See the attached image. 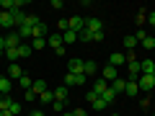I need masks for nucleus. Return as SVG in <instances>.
<instances>
[{
	"instance_id": "obj_1",
	"label": "nucleus",
	"mask_w": 155,
	"mask_h": 116,
	"mask_svg": "<svg viewBox=\"0 0 155 116\" xmlns=\"http://www.w3.org/2000/svg\"><path fill=\"white\" fill-rule=\"evenodd\" d=\"M47 44H49L52 47V49H54L57 52V57H62V54H65V41H62V34H49V36H47Z\"/></svg>"
},
{
	"instance_id": "obj_2",
	"label": "nucleus",
	"mask_w": 155,
	"mask_h": 116,
	"mask_svg": "<svg viewBox=\"0 0 155 116\" xmlns=\"http://www.w3.org/2000/svg\"><path fill=\"white\" fill-rule=\"evenodd\" d=\"M137 77H140V62H137V60H129V62H127V77H124V80L137 83Z\"/></svg>"
},
{
	"instance_id": "obj_3",
	"label": "nucleus",
	"mask_w": 155,
	"mask_h": 116,
	"mask_svg": "<svg viewBox=\"0 0 155 116\" xmlns=\"http://www.w3.org/2000/svg\"><path fill=\"white\" fill-rule=\"evenodd\" d=\"M101 77H104L106 83H114L116 77H119V67H114V65H106V67H101Z\"/></svg>"
},
{
	"instance_id": "obj_4",
	"label": "nucleus",
	"mask_w": 155,
	"mask_h": 116,
	"mask_svg": "<svg viewBox=\"0 0 155 116\" xmlns=\"http://www.w3.org/2000/svg\"><path fill=\"white\" fill-rule=\"evenodd\" d=\"M75 85H85V75H83V72H80V75L67 72V75H65V88H75Z\"/></svg>"
},
{
	"instance_id": "obj_5",
	"label": "nucleus",
	"mask_w": 155,
	"mask_h": 116,
	"mask_svg": "<svg viewBox=\"0 0 155 116\" xmlns=\"http://www.w3.org/2000/svg\"><path fill=\"white\" fill-rule=\"evenodd\" d=\"M21 44H23V39L18 36V31H11V34H5V49H18Z\"/></svg>"
},
{
	"instance_id": "obj_6",
	"label": "nucleus",
	"mask_w": 155,
	"mask_h": 116,
	"mask_svg": "<svg viewBox=\"0 0 155 116\" xmlns=\"http://www.w3.org/2000/svg\"><path fill=\"white\" fill-rule=\"evenodd\" d=\"M67 28H70V31H75V34H80V31L85 28V18H80V16L67 18Z\"/></svg>"
},
{
	"instance_id": "obj_7",
	"label": "nucleus",
	"mask_w": 155,
	"mask_h": 116,
	"mask_svg": "<svg viewBox=\"0 0 155 116\" xmlns=\"http://www.w3.org/2000/svg\"><path fill=\"white\" fill-rule=\"evenodd\" d=\"M85 67V60H78V57H72V60H67V72H72V75H80Z\"/></svg>"
},
{
	"instance_id": "obj_8",
	"label": "nucleus",
	"mask_w": 155,
	"mask_h": 116,
	"mask_svg": "<svg viewBox=\"0 0 155 116\" xmlns=\"http://www.w3.org/2000/svg\"><path fill=\"white\" fill-rule=\"evenodd\" d=\"M137 85H140V90H155V77L153 75H140Z\"/></svg>"
},
{
	"instance_id": "obj_9",
	"label": "nucleus",
	"mask_w": 155,
	"mask_h": 116,
	"mask_svg": "<svg viewBox=\"0 0 155 116\" xmlns=\"http://www.w3.org/2000/svg\"><path fill=\"white\" fill-rule=\"evenodd\" d=\"M47 36H49V28H47V23L39 21L36 26H34V36L31 39H47Z\"/></svg>"
},
{
	"instance_id": "obj_10",
	"label": "nucleus",
	"mask_w": 155,
	"mask_h": 116,
	"mask_svg": "<svg viewBox=\"0 0 155 116\" xmlns=\"http://www.w3.org/2000/svg\"><path fill=\"white\" fill-rule=\"evenodd\" d=\"M5 77H11V80H21L23 77V70L18 67V62H11V67H8V75Z\"/></svg>"
},
{
	"instance_id": "obj_11",
	"label": "nucleus",
	"mask_w": 155,
	"mask_h": 116,
	"mask_svg": "<svg viewBox=\"0 0 155 116\" xmlns=\"http://www.w3.org/2000/svg\"><path fill=\"white\" fill-rule=\"evenodd\" d=\"M0 28H11V31H16V23H13V16H11V13L3 11V16H0Z\"/></svg>"
},
{
	"instance_id": "obj_12",
	"label": "nucleus",
	"mask_w": 155,
	"mask_h": 116,
	"mask_svg": "<svg viewBox=\"0 0 155 116\" xmlns=\"http://www.w3.org/2000/svg\"><path fill=\"white\" fill-rule=\"evenodd\" d=\"M85 28H88L91 34H96V31H104V23H101L98 18H85Z\"/></svg>"
},
{
	"instance_id": "obj_13",
	"label": "nucleus",
	"mask_w": 155,
	"mask_h": 116,
	"mask_svg": "<svg viewBox=\"0 0 155 116\" xmlns=\"http://www.w3.org/2000/svg\"><path fill=\"white\" fill-rule=\"evenodd\" d=\"M109 65H114V67H124V65H127V57H124L122 52H114V54L109 57Z\"/></svg>"
},
{
	"instance_id": "obj_14",
	"label": "nucleus",
	"mask_w": 155,
	"mask_h": 116,
	"mask_svg": "<svg viewBox=\"0 0 155 116\" xmlns=\"http://www.w3.org/2000/svg\"><path fill=\"white\" fill-rule=\"evenodd\" d=\"M155 70V60H142L140 62V75H153Z\"/></svg>"
},
{
	"instance_id": "obj_15",
	"label": "nucleus",
	"mask_w": 155,
	"mask_h": 116,
	"mask_svg": "<svg viewBox=\"0 0 155 116\" xmlns=\"http://www.w3.org/2000/svg\"><path fill=\"white\" fill-rule=\"evenodd\" d=\"M13 90V80L11 77H0V95H11Z\"/></svg>"
},
{
	"instance_id": "obj_16",
	"label": "nucleus",
	"mask_w": 155,
	"mask_h": 116,
	"mask_svg": "<svg viewBox=\"0 0 155 116\" xmlns=\"http://www.w3.org/2000/svg\"><path fill=\"white\" fill-rule=\"evenodd\" d=\"M109 88L119 95V93H124V88H127V80H124V77H116L114 83H109Z\"/></svg>"
},
{
	"instance_id": "obj_17",
	"label": "nucleus",
	"mask_w": 155,
	"mask_h": 116,
	"mask_svg": "<svg viewBox=\"0 0 155 116\" xmlns=\"http://www.w3.org/2000/svg\"><path fill=\"white\" fill-rule=\"evenodd\" d=\"M83 75H98V65H96L93 60H85V67H83Z\"/></svg>"
},
{
	"instance_id": "obj_18",
	"label": "nucleus",
	"mask_w": 155,
	"mask_h": 116,
	"mask_svg": "<svg viewBox=\"0 0 155 116\" xmlns=\"http://www.w3.org/2000/svg\"><path fill=\"white\" fill-rule=\"evenodd\" d=\"M106 90H109V83H106L104 77H98V80H96V85H93V93H96V95H104Z\"/></svg>"
},
{
	"instance_id": "obj_19",
	"label": "nucleus",
	"mask_w": 155,
	"mask_h": 116,
	"mask_svg": "<svg viewBox=\"0 0 155 116\" xmlns=\"http://www.w3.org/2000/svg\"><path fill=\"white\" fill-rule=\"evenodd\" d=\"M67 95H70V88H65V85L54 90V101H62V103H67Z\"/></svg>"
},
{
	"instance_id": "obj_20",
	"label": "nucleus",
	"mask_w": 155,
	"mask_h": 116,
	"mask_svg": "<svg viewBox=\"0 0 155 116\" xmlns=\"http://www.w3.org/2000/svg\"><path fill=\"white\" fill-rule=\"evenodd\" d=\"M39 101H41L44 106H52L54 103V90H44V93L39 95Z\"/></svg>"
},
{
	"instance_id": "obj_21",
	"label": "nucleus",
	"mask_w": 155,
	"mask_h": 116,
	"mask_svg": "<svg viewBox=\"0 0 155 116\" xmlns=\"http://www.w3.org/2000/svg\"><path fill=\"white\" fill-rule=\"evenodd\" d=\"M124 93L134 98V95H140V85H137V83H132V80H127V88H124Z\"/></svg>"
},
{
	"instance_id": "obj_22",
	"label": "nucleus",
	"mask_w": 155,
	"mask_h": 116,
	"mask_svg": "<svg viewBox=\"0 0 155 116\" xmlns=\"http://www.w3.org/2000/svg\"><path fill=\"white\" fill-rule=\"evenodd\" d=\"M62 41H65V47H67V44H75V41H78V34H75V31H70V28H67V31L62 34Z\"/></svg>"
},
{
	"instance_id": "obj_23",
	"label": "nucleus",
	"mask_w": 155,
	"mask_h": 116,
	"mask_svg": "<svg viewBox=\"0 0 155 116\" xmlns=\"http://www.w3.org/2000/svg\"><path fill=\"white\" fill-rule=\"evenodd\" d=\"M31 90H34V93H36V95H41V93H44V90H47V83H44V80H34Z\"/></svg>"
},
{
	"instance_id": "obj_24",
	"label": "nucleus",
	"mask_w": 155,
	"mask_h": 116,
	"mask_svg": "<svg viewBox=\"0 0 155 116\" xmlns=\"http://www.w3.org/2000/svg\"><path fill=\"white\" fill-rule=\"evenodd\" d=\"M18 85H21L23 90H31V85H34V80H31V77L26 75V72H23V77H21V80H18Z\"/></svg>"
},
{
	"instance_id": "obj_25",
	"label": "nucleus",
	"mask_w": 155,
	"mask_h": 116,
	"mask_svg": "<svg viewBox=\"0 0 155 116\" xmlns=\"http://www.w3.org/2000/svg\"><path fill=\"white\" fill-rule=\"evenodd\" d=\"M134 47H137V39H134V36H124V49L134 52Z\"/></svg>"
},
{
	"instance_id": "obj_26",
	"label": "nucleus",
	"mask_w": 155,
	"mask_h": 116,
	"mask_svg": "<svg viewBox=\"0 0 155 116\" xmlns=\"http://www.w3.org/2000/svg\"><path fill=\"white\" fill-rule=\"evenodd\" d=\"M101 98H104V103H106V106H111V103H114V101H116V93H114V90L109 88V90H106L104 95H101Z\"/></svg>"
},
{
	"instance_id": "obj_27",
	"label": "nucleus",
	"mask_w": 155,
	"mask_h": 116,
	"mask_svg": "<svg viewBox=\"0 0 155 116\" xmlns=\"http://www.w3.org/2000/svg\"><path fill=\"white\" fill-rule=\"evenodd\" d=\"M91 108H93V111H106V108H109V106H106V103H104V98H101V95H98V98H96L93 103H91Z\"/></svg>"
},
{
	"instance_id": "obj_28",
	"label": "nucleus",
	"mask_w": 155,
	"mask_h": 116,
	"mask_svg": "<svg viewBox=\"0 0 155 116\" xmlns=\"http://www.w3.org/2000/svg\"><path fill=\"white\" fill-rule=\"evenodd\" d=\"M5 57H8V62H18L21 60V52L18 49H5Z\"/></svg>"
},
{
	"instance_id": "obj_29",
	"label": "nucleus",
	"mask_w": 155,
	"mask_h": 116,
	"mask_svg": "<svg viewBox=\"0 0 155 116\" xmlns=\"http://www.w3.org/2000/svg\"><path fill=\"white\" fill-rule=\"evenodd\" d=\"M47 39H31V49H44Z\"/></svg>"
},
{
	"instance_id": "obj_30",
	"label": "nucleus",
	"mask_w": 155,
	"mask_h": 116,
	"mask_svg": "<svg viewBox=\"0 0 155 116\" xmlns=\"http://www.w3.org/2000/svg\"><path fill=\"white\" fill-rule=\"evenodd\" d=\"M78 39H80V41H93V34H91L88 28H83V31L78 34Z\"/></svg>"
},
{
	"instance_id": "obj_31",
	"label": "nucleus",
	"mask_w": 155,
	"mask_h": 116,
	"mask_svg": "<svg viewBox=\"0 0 155 116\" xmlns=\"http://www.w3.org/2000/svg\"><path fill=\"white\" fill-rule=\"evenodd\" d=\"M140 44H142V49H155V39H153V36H147V39H142Z\"/></svg>"
},
{
	"instance_id": "obj_32",
	"label": "nucleus",
	"mask_w": 155,
	"mask_h": 116,
	"mask_svg": "<svg viewBox=\"0 0 155 116\" xmlns=\"http://www.w3.org/2000/svg\"><path fill=\"white\" fill-rule=\"evenodd\" d=\"M132 36H134V39H137V44H140V41H142V39H147V36H150V34H147V31H145V28H137V31H134V34H132Z\"/></svg>"
},
{
	"instance_id": "obj_33",
	"label": "nucleus",
	"mask_w": 155,
	"mask_h": 116,
	"mask_svg": "<svg viewBox=\"0 0 155 116\" xmlns=\"http://www.w3.org/2000/svg\"><path fill=\"white\" fill-rule=\"evenodd\" d=\"M18 52H21V57H31V44H21V47H18Z\"/></svg>"
},
{
	"instance_id": "obj_34",
	"label": "nucleus",
	"mask_w": 155,
	"mask_h": 116,
	"mask_svg": "<svg viewBox=\"0 0 155 116\" xmlns=\"http://www.w3.org/2000/svg\"><path fill=\"white\" fill-rule=\"evenodd\" d=\"M8 111H11L13 116H18V114H21V103H18V101H13V103H11V108H8Z\"/></svg>"
},
{
	"instance_id": "obj_35",
	"label": "nucleus",
	"mask_w": 155,
	"mask_h": 116,
	"mask_svg": "<svg viewBox=\"0 0 155 116\" xmlns=\"http://www.w3.org/2000/svg\"><path fill=\"white\" fill-rule=\"evenodd\" d=\"M52 108H54L57 114H62V111H65V103H62V101H54V103H52Z\"/></svg>"
},
{
	"instance_id": "obj_36",
	"label": "nucleus",
	"mask_w": 155,
	"mask_h": 116,
	"mask_svg": "<svg viewBox=\"0 0 155 116\" xmlns=\"http://www.w3.org/2000/svg\"><path fill=\"white\" fill-rule=\"evenodd\" d=\"M145 21L150 23V28H155V11H150V13H147V18H145Z\"/></svg>"
},
{
	"instance_id": "obj_37",
	"label": "nucleus",
	"mask_w": 155,
	"mask_h": 116,
	"mask_svg": "<svg viewBox=\"0 0 155 116\" xmlns=\"http://www.w3.org/2000/svg\"><path fill=\"white\" fill-rule=\"evenodd\" d=\"M23 98L31 103V101H36V93H34V90H26V93H23Z\"/></svg>"
},
{
	"instance_id": "obj_38",
	"label": "nucleus",
	"mask_w": 155,
	"mask_h": 116,
	"mask_svg": "<svg viewBox=\"0 0 155 116\" xmlns=\"http://www.w3.org/2000/svg\"><path fill=\"white\" fill-rule=\"evenodd\" d=\"M96 98H98V95H96V93H93V90H88V93H85V101H88V103H93V101H96Z\"/></svg>"
},
{
	"instance_id": "obj_39",
	"label": "nucleus",
	"mask_w": 155,
	"mask_h": 116,
	"mask_svg": "<svg viewBox=\"0 0 155 116\" xmlns=\"http://www.w3.org/2000/svg\"><path fill=\"white\" fill-rule=\"evenodd\" d=\"M72 116H88V111H85V108H75V111H72Z\"/></svg>"
},
{
	"instance_id": "obj_40",
	"label": "nucleus",
	"mask_w": 155,
	"mask_h": 116,
	"mask_svg": "<svg viewBox=\"0 0 155 116\" xmlns=\"http://www.w3.org/2000/svg\"><path fill=\"white\" fill-rule=\"evenodd\" d=\"M5 54V36H0V57Z\"/></svg>"
},
{
	"instance_id": "obj_41",
	"label": "nucleus",
	"mask_w": 155,
	"mask_h": 116,
	"mask_svg": "<svg viewBox=\"0 0 155 116\" xmlns=\"http://www.w3.org/2000/svg\"><path fill=\"white\" fill-rule=\"evenodd\" d=\"M31 116H44V111H31Z\"/></svg>"
},
{
	"instance_id": "obj_42",
	"label": "nucleus",
	"mask_w": 155,
	"mask_h": 116,
	"mask_svg": "<svg viewBox=\"0 0 155 116\" xmlns=\"http://www.w3.org/2000/svg\"><path fill=\"white\" fill-rule=\"evenodd\" d=\"M0 116H13V114H11V111H3V108H0Z\"/></svg>"
},
{
	"instance_id": "obj_43",
	"label": "nucleus",
	"mask_w": 155,
	"mask_h": 116,
	"mask_svg": "<svg viewBox=\"0 0 155 116\" xmlns=\"http://www.w3.org/2000/svg\"><path fill=\"white\" fill-rule=\"evenodd\" d=\"M60 116H72V111H62V114Z\"/></svg>"
},
{
	"instance_id": "obj_44",
	"label": "nucleus",
	"mask_w": 155,
	"mask_h": 116,
	"mask_svg": "<svg viewBox=\"0 0 155 116\" xmlns=\"http://www.w3.org/2000/svg\"><path fill=\"white\" fill-rule=\"evenodd\" d=\"M150 36H153V39H155V28H153V34H150Z\"/></svg>"
},
{
	"instance_id": "obj_45",
	"label": "nucleus",
	"mask_w": 155,
	"mask_h": 116,
	"mask_svg": "<svg viewBox=\"0 0 155 116\" xmlns=\"http://www.w3.org/2000/svg\"><path fill=\"white\" fill-rule=\"evenodd\" d=\"M0 16H3V8H0Z\"/></svg>"
},
{
	"instance_id": "obj_46",
	"label": "nucleus",
	"mask_w": 155,
	"mask_h": 116,
	"mask_svg": "<svg viewBox=\"0 0 155 116\" xmlns=\"http://www.w3.org/2000/svg\"><path fill=\"white\" fill-rule=\"evenodd\" d=\"M111 116H119V114H111Z\"/></svg>"
},
{
	"instance_id": "obj_47",
	"label": "nucleus",
	"mask_w": 155,
	"mask_h": 116,
	"mask_svg": "<svg viewBox=\"0 0 155 116\" xmlns=\"http://www.w3.org/2000/svg\"><path fill=\"white\" fill-rule=\"evenodd\" d=\"M153 77H155V70H153Z\"/></svg>"
},
{
	"instance_id": "obj_48",
	"label": "nucleus",
	"mask_w": 155,
	"mask_h": 116,
	"mask_svg": "<svg viewBox=\"0 0 155 116\" xmlns=\"http://www.w3.org/2000/svg\"><path fill=\"white\" fill-rule=\"evenodd\" d=\"M98 116H104V114H98Z\"/></svg>"
},
{
	"instance_id": "obj_49",
	"label": "nucleus",
	"mask_w": 155,
	"mask_h": 116,
	"mask_svg": "<svg viewBox=\"0 0 155 116\" xmlns=\"http://www.w3.org/2000/svg\"><path fill=\"white\" fill-rule=\"evenodd\" d=\"M153 116H155V114H153Z\"/></svg>"
}]
</instances>
